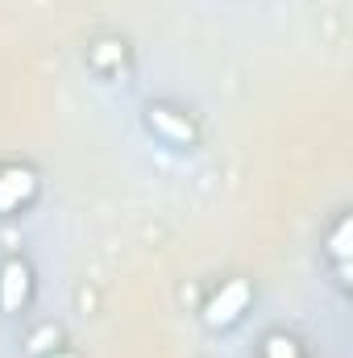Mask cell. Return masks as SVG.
Segmentation results:
<instances>
[{
    "mask_svg": "<svg viewBox=\"0 0 353 358\" xmlns=\"http://www.w3.org/2000/svg\"><path fill=\"white\" fill-rule=\"evenodd\" d=\"M38 179L29 167H4L0 171V213H17L29 196H33Z\"/></svg>",
    "mask_w": 353,
    "mask_h": 358,
    "instance_id": "3",
    "label": "cell"
},
{
    "mask_svg": "<svg viewBox=\"0 0 353 358\" xmlns=\"http://www.w3.org/2000/svg\"><path fill=\"white\" fill-rule=\"evenodd\" d=\"M150 125L163 134V138H171L179 146H187V142H195V129L187 125V121H179L171 108H150Z\"/></svg>",
    "mask_w": 353,
    "mask_h": 358,
    "instance_id": "4",
    "label": "cell"
},
{
    "mask_svg": "<svg viewBox=\"0 0 353 358\" xmlns=\"http://www.w3.org/2000/svg\"><path fill=\"white\" fill-rule=\"evenodd\" d=\"M266 358H299V350H295V342L291 338H266Z\"/></svg>",
    "mask_w": 353,
    "mask_h": 358,
    "instance_id": "5",
    "label": "cell"
},
{
    "mask_svg": "<svg viewBox=\"0 0 353 358\" xmlns=\"http://www.w3.org/2000/svg\"><path fill=\"white\" fill-rule=\"evenodd\" d=\"M250 300H254V287H250L246 279H233V283H225V287L204 304V321H208L212 329H225V325L241 321V313L250 308Z\"/></svg>",
    "mask_w": 353,
    "mask_h": 358,
    "instance_id": "1",
    "label": "cell"
},
{
    "mask_svg": "<svg viewBox=\"0 0 353 358\" xmlns=\"http://www.w3.org/2000/svg\"><path fill=\"white\" fill-rule=\"evenodd\" d=\"M29 292H33V279H29V267L21 259H8L0 267V308L4 313H21L29 304Z\"/></svg>",
    "mask_w": 353,
    "mask_h": 358,
    "instance_id": "2",
    "label": "cell"
},
{
    "mask_svg": "<svg viewBox=\"0 0 353 358\" xmlns=\"http://www.w3.org/2000/svg\"><path fill=\"white\" fill-rule=\"evenodd\" d=\"M345 238H350V221L341 217V225H337V234H333V255H337V263H341V275H345V255H350Z\"/></svg>",
    "mask_w": 353,
    "mask_h": 358,
    "instance_id": "6",
    "label": "cell"
}]
</instances>
